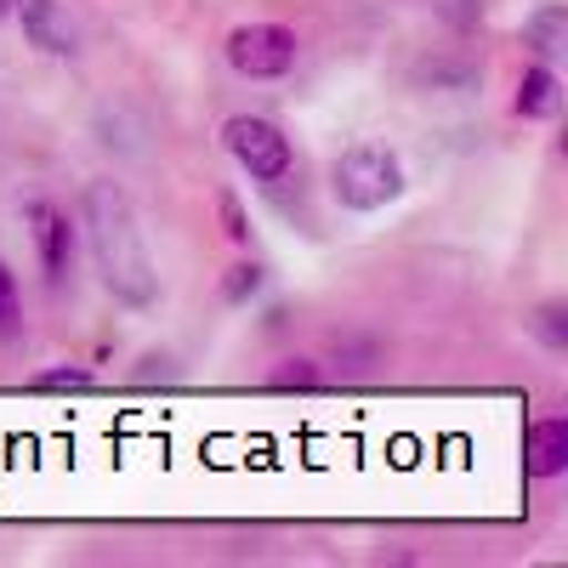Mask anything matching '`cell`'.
Returning a JSON list of instances; mask_svg holds the SVG:
<instances>
[{"mask_svg":"<svg viewBox=\"0 0 568 568\" xmlns=\"http://www.w3.org/2000/svg\"><path fill=\"white\" fill-rule=\"evenodd\" d=\"M324 382H329V375H324L318 358H284V364L267 375V387H273V393H318Z\"/></svg>","mask_w":568,"mask_h":568,"instance_id":"obj_10","label":"cell"},{"mask_svg":"<svg viewBox=\"0 0 568 568\" xmlns=\"http://www.w3.org/2000/svg\"><path fill=\"white\" fill-rule=\"evenodd\" d=\"M222 149H227L233 165H240L251 182H262V187H273V182H284L296 171L291 136H284V125L267 120V114H227L222 120Z\"/></svg>","mask_w":568,"mask_h":568,"instance_id":"obj_3","label":"cell"},{"mask_svg":"<svg viewBox=\"0 0 568 568\" xmlns=\"http://www.w3.org/2000/svg\"><path fill=\"white\" fill-rule=\"evenodd\" d=\"M222 58L240 80H284L302 63V40L284 23H240L222 40Z\"/></svg>","mask_w":568,"mask_h":568,"instance_id":"obj_4","label":"cell"},{"mask_svg":"<svg viewBox=\"0 0 568 568\" xmlns=\"http://www.w3.org/2000/svg\"><path fill=\"white\" fill-rule=\"evenodd\" d=\"M517 40H524L540 63L562 58V52H568V7H557V0L535 7V12L524 18V29H517Z\"/></svg>","mask_w":568,"mask_h":568,"instance_id":"obj_9","label":"cell"},{"mask_svg":"<svg viewBox=\"0 0 568 568\" xmlns=\"http://www.w3.org/2000/svg\"><path fill=\"white\" fill-rule=\"evenodd\" d=\"M216 216H222V233L233 245H251V216H245V200L233 194V187H222L216 194Z\"/></svg>","mask_w":568,"mask_h":568,"instance_id":"obj_14","label":"cell"},{"mask_svg":"<svg viewBox=\"0 0 568 568\" xmlns=\"http://www.w3.org/2000/svg\"><path fill=\"white\" fill-rule=\"evenodd\" d=\"M29 233H34V256H40L45 284H63L74 273V256H80V222L52 200H34L29 205Z\"/></svg>","mask_w":568,"mask_h":568,"instance_id":"obj_5","label":"cell"},{"mask_svg":"<svg viewBox=\"0 0 568 568\" xmlns=\"http://www.w3.org/2000/svg\"><path fill=\"white\" fill-rule=\"evenodd\" d=\"M535 336H540L551 353H568V307H562V302L535 307Z\"/></svg>","mask_w":568,"mask_h":568,"instance_id":"obj_13","label":"cell"},{"mask_svg":"<svg viewBox=\"0 0 568 568\" xmlns=\"http://www.w3.org/2000/svg\"><path fill=\"white\" fill-rule=\"evenodd\" d=\"M511 109L524 114V120H557V109H562V80H557V69L535 58L524 74H517Z\"/></svg>","mask_w":568,"mask_h":568,"instance_id":"obj_8","label":"cell"},{"mask_svg":"<svg viewBox=\"0 0 568 568\" xmlns=\"http://www.w3.org/2000/svg\"><path fill=\"white\" fill-rule=\"evenodd\" d=\"M262 284H267V267H262V262H240V267H227L222 296H227L233 307H245V302H256V296H262Z\"/></svg>","mask_w":568,"mask_h":568,"instance_id":"obj_12","label":"cell"},{"mask_svg":"<svg viewBox=\"0 0 568 568\" xmlns=\"http://www.w3.org/2000/svg\"><path fill=\"white\" fill-rule=\"evenodd\" d=\"M524 471H529V478H540V484H551V478H562V471H568V420L562 415H546V420L529 426V438H524Z\"/></svg>","mask_w":568,"mask_h":568,"instance_id":"obj_7","label":"cell"},{"mask_svg":"<svg viewBox=\"0 0 568 568\" xmlns=\"http://www.w3.org/2000/svg\"><path fill=\"white\" fill-rule=\"evenodd\" d=\"M18 318H23V302H18V273H12L7 262H0V336H12Z\"/></svg>","mask_w":568,"mask_h":568,"instance_id":"obj_15","label":"cell"},{"mask_svg":"<svg viewBox=\"0 0 568 568\" xmlns=\"http://www.w3.org/2000/svg\"><path fill=\"white\" fill-rule=\"evenodd\" d=\"M0 18H12V0H0Z\"/></svg>","mask_w":568,"mask_h":568,"instance_id":"obj_17","label":"cell"},{"mask_svg":"<svg viewBox=\"0 0 568 568\" xmlns=\"http://www.w3.org/2000/svg\"><path fill=\"white\" fill-rule=\"evenodd\" d=\"M404 187H409L404 160L387 142H353V149H342L336 165H329V194H336L342 211H358V216L398 205Z\"/></svg>","mask_w":568,"mask_h":568,"instance_id":"obj_2","label":"cell"},{"mask_svg":"<svg viewBox=\"0 0 568 568\" xmlns=\"http://www.w3.org/2000/svg\"><path fill=\"white\" fill-rule=\"evenodd\" d=\"M29 387L34 393H85V387H98V375H91L85 364H58V369L29 375Z\"/></svg>","mask_w":568,"mask_h":568,"instance_id":"obj_11","label":"cell"},{"mask_svg":"<svg viewBox=\"0 0 568 568\" xmlns=\"http://www.w3.org/2000/svg\"><path fill=\"white\" fill-rule=\"evenodd\" d=\"M12 18L23 23V40L45 58H74L80 52V29L69 18L63 0H12Z\"/></svg>","mask_w":568,"mask_h":568,"instance_id":"obj_6","label":"cell"},{"mask_svg":"<svg viewBox=\"0 0 568 568\" xmlns=\"http://www.w3.org/2000/svg\"><path fill=\"white\" fill-rule=\"evenodd\" d=\"M336 358H342L353 375H364V369L375 364V342H342V336H336Z\"/></svg>","mask_w":568,"mask_h":568,"instance_id":"obj_16","label":"cell"},{"mask_svg":"<svg viewBox=\"0 0 568 568\" xmlns=\"http://www.w3.org/2000/svg\"><path fill=\"white\" fill-rule=\"evenodd\" d=\"M80 227H85V245H91V267H98L103 291L131 307V313H149L160 302V262L149 251V227H142L131 194L114 176H91L85 194H80Z\"/></svg>","mask_w":568,"mask_h":568,"instance_id":"obj_1","label":"cell"}]
</instances>
